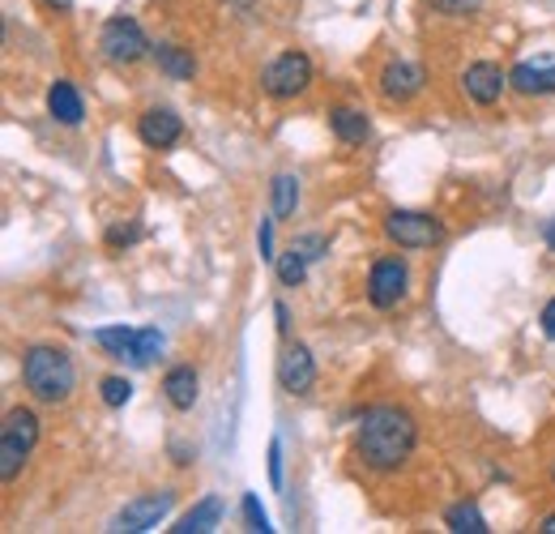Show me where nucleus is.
<instances>
[{"label": "nucleus", "mask_w": 555, "mask_h": 534, "mask_svg": "<svg viewBox=\"0 0 555 534\" xmlns=\"http://www.w3.org/2000/svg\"><path fill=\"white\" fill-rule=\"evenodd\" d=\"M418 423L402 406H367L354 432V454L372 470H398L415 454Z\"/></svg>", "instance_id": "1"}, {"label": "nucleus", "mask_w": 555, "mask_h": 534, "mask_svg": "<svg viewBox=\"0 0 555 534\" xmlns=\"http://www.w3.org/2000/svg\"><path fill=\"white\" fill-rule=\"evenodd\" d=\"M539 531H543V534H555V513L547 518V522H543V526H539Z\"/></svg>", "instance_id": "33"}, {"label": "nucleus", "mask_w": 555, "mask_h": 534, "mask_svg": "<svg viewBox=\"0 0 555 534\" xmlns=\"http://www.w3.org/2000/svg\"><path fill=\"white\" fill-rule=\"evenodd\" d=\"M48 4H52V9H69L73 0H48Z\"/></svg>", "instance_id": "35"}, {"label": "nucleus", "mask_w": 555, "mask_h": 534, "mask_svg": "<svg viewBox=\"0 0 555 534\" xmlns=\"http://www.w3.org/2000/svg\"><path fill=\"white\" fill-rule=\"evenodd\" d=\"M274 269H278V282H282V287H304V278H308V257H304L299 249H291V253L278 257Z\"/></svg>", "instance_id": "21"}, {"label": "nucleus", "mask_w": 555, "mask_h": 534, "mask_svg": "<svg viewBox=\"0 0 555 534\" xmlns=\"http://www.w3.org/2000/svg\"><path fill=\"white\" fill-rule=\"evenodd\" d=\"M244 518H248V531H274V526H270V518H266V509H261V500H257V496H253V492H248V496H244Z\"/></svg>", "instance_id": "25"}, {"label": "nucleus", "mask_w": 555, "mask_h": 534, "mask_svg": "<svg viewBox=\"0 0 555 534\" xmlns=\"http://www.w3.org/2000/svg\"><path fill=\"white\" fill-rule=\"evenodd\" d=\"M278 385L291 394V398H304V394H312V385H317V359H312V351L308 346H286L282 355H278Z\"/></svg>", "instance_id": "8"}, {"label": "nucleus", "mask_w": 555, "mask_h": 534, "mask_svg": "<svg viewBox=\"0 0 555 534\" xmlns=\"http://www.w3.org/2000/svg\"><path fill=\"white\" fill-rule=\"evenodd\" d=\"M274 317H278V330L286 334V330H291V313H286V304H274Z\"/></svg>", "instance_id": "32"}, {"label": "nucleus", "mask_w": 555, "mask_h": 534, "mask_svg": "<svg viewBox=\"0 0 555 534\" xmlns=\"http://www.w3.org/2000/svg\"><path fill=\"white\" fill-rule=\"evenodd\" d=\"M539 321H543V334L555 342V300L547 304V308H543V317H539Z\"/></svg>", "instance_id": "31"}, {"label": "nucleus", "mask_w": 555, "mask_h": 534, "mask_svg": "<svg viewBox=\"0 0 555 534\" xmlns=\"http://www.w3.org/2000/svg\"><path fill=\"white\" fill-rule=\"evenodd\" d=\"M48 112L61 120V125H69L77 129L81 125V116H86V107H81V94H77V86L73 81H52V90H48Z\"/></svg>", "instance_id": "14"}, {"label": "nucleus", "mask_w": 555, "mask_h": 534, "mask_svg": "<svg viewBox=\"0 0 555 534\" xmlns=\"http://www.w3.org/2000/svg\"><path fill=\"white\" fill-rule=\"evenodd\" d=\"M257 249H261V257H266V262H278V253H274V218H266V223H261V231H257Z\"/></svg>", "instance_id": "28"}, {"label": "nucleus", "mask_w": 555, "mask_h": 534, "mask_svg": "<svg viewBox=\"0 0 555 534\" xmlns=\"http://www.w3.org/2000/svg\"><path fill=\"white\" fill-rule=\"evenodd\" d=\"M99 48H103V56L112 65H138L141 56L150 52V39H145V30L133 17H112L103 26V35H99Z\"/></svg>", "instance_id": "6"}, {"label": "nucleus", "mask_w": 555, "mask_h": 534, "mask_svg": "<svg viewBox=\"0 0 555 534\" xmlns=\"http://www.w3.org/2000/svg\"><path fill=\"white\" fill-rule=\"evenodd\" d=\"M444 526L457 534H487V518L479 513V505H470V500H462V505H453L449 513H444Z\"/></svg>", "instance_id": "20"}, {"label": "nucleus", "mask_w": 555, "mask_h": 534, "mask_svg": "<svg viewBox=\"0 0 555 534\" xmlns=\"http://www.w3.org/2000/svg\"><path fill=\"white\" fill-rule=\"evenodd\" d=\"M270 483L282 487V445L278 441H270Z\"/></svg>", "instance_id": "30"}, {"label": "nucleus", "mask_w": 555, "mask_h": 534, "mask_svg": "<svg viewBox=\"0 0 555 534\" xmlns=\"http://www.w3.org/2000/svg\"><path fill=\"white\" fill-rule=\"evenodd\" d=\"M171 505H176V492H154V496H138V500H129L125 509H120V518H116V526L112 531H154L167 513H171Z\"/></svg>", "instance_id": "9"}, {"label": "nucleus", "mask_w": 555, "mask_h": 534, "mask_svg": "<svg viewBox=\"0 0 555 534\" xmlns=\"http://www.w3.org/2000/svg\"><path fill=\"white\" fill-rule=\"evenodd\" d=\"M197 368L193 364H176L167 377H163V398L171 402L176 410H193L197 406Z\"/></svg>", "instance_id": "13"}, {"label": "nucleus", "mask_w": 555, "mask_h": 534, "mask_svg": "<svg viewBox=\"0 0 555 534\" xmlns=\"http://www.w3.org/2000/svg\"><path fill=\"white\" fill-rule=\"evenodd\" d=\"M291 249H299L308 262H317V257H325V253H330V240H325V236H299Z\"/></svg>", "instance_id": "26"}, {"label": "nucleus", "mask_w": 555, "mask_h": 534, "mask_svg": "<svg viewBox=\"0 0 555 534\" xmlns=\"http://www.w3.org/2000/svg\"><path fill=\"white\" fill-rule=\"evenodd\" d=\"M138 137L150 150H171V145L184 137V120H180L171 107H150V112H141Z\"/></svg>", "instance_id": "11"}, {"label": "nucleus", "mask_w": 555, "mask_h": 534, "mask_svg": "<svg viewBox=\"0 0 555 534\" xmlns=\"http://www.w3.org/2000/svg\"><path fill=\"white\" fill-rule=\"evenodd\" d=\"M99 398L107 402L112 410H120V406H129V398H133V381H125V377H107V381L99 385Z\"/></svg>", "instance_id": "24"}, {"label": "nucleus", "mask_w": 555, "mask_h": 534, "mask_svg": "<svg viewBox=\"0 0 555 534\" xmlns=\"http://www.w3.org/2000/svg\"><path fill=\"white\" fill-rule=\"evenodd\" d=\"M141 240V227H112L107 231V244L112 249H129V244H138Z\"/></svg>", "instance_id": "29"}, {"label": "nucleus", "mask_w": 555, "mask_h": 534, "mask_svg": "<svg viewBox=\"0 0 555 534\" xmlns=\"http://www.w3.org/2000/svg\"><path fill=\"white\" fill-rule=\"evenodd\" d=\"M418 90H423V68L411 61H389L380 68V94L389 103H411Z\"/></svg>", "instance_id": "12"}, {"label": "nucleus", "mask_w": 555, "mask_h": 534, "mask_svg": "<svg viewBox=\"0 0 555 534\" xmlns=\"http://www.w3.org/2000/svg\"><path fill=\"white\" fill-rule=\"evenodd\" d=\"M547 249H552V253H555V223H552V227H547Z\"/></svg>", "instance_id": "34"}, {"label": "nucleus", "mask_w": 555, "mask_h": 534, "mask_svg": "<svg viewBox=\"0 0 555 534\" xmlns=\"http://www.w3.org/2000/svg\"><path fill=\"white\" fill-rule=\"evenodd\" d=\"M22 385L43 406L69 402L77 390V368H73L69 351L65 346H30L22 355Z\"/></svg>", "instance_id": "2"}, {"label": "nucleus", "mask_w": 555, "mask_h": 534, "mask_svg": "<svg viewBox=\"0 0 555 534\" xmlns=\"http://www.w3.org/2000/svg\"><path fill=\"white\" fill-rule=\"evenodd\" d=\"M508 86L517 94H555V65H530V61H521V65L508 73Z\"/></svg>", "instance_id": "15"}, {"label": "nucleus", "mask_w": 555, "mask_h": 534, "mask_svg": "<svg viewBox=\"0 0 555 534\" xmlns=\"http://www.w3.org/2000/svg\"><path fill=\"white\" fill-rule=\"evenodd\" d=\"M158 351H163V334H158L154 326H145V330H138V346H133V359H129V364H138V368H150Z\"/></svg>", "instance_id": "23"}, {"label": "nucleus", "mask_w": 555, "mask_h": 534, "mask_svg": "<svg viewBox=\"0 0 555 534\" xmlns=\"http://www.w3.org/2000/svg\"><path fill=\"white\" fill-rule=\"evenodd\" d=\"M154 56H158V68H163L167 77H176V81H193V73H197V61H193L184 48L158 43V48H154Z\"/></svg>", "instance_id": "19"}, {"label": "nucleus", "mask_w": 555, "mask_h": 534, "mask_svg": "<svg viewBox=\"0 0 555 534\" xmlns=\"http://www.w3.org/2000/svg\"><path fill=\"white\" fill-rule=\"evenodd\" d=\"M35 445H39V415L26 410V406H13L0 423V479L4 483L17 479V470L26 467Z\"/></svg>", "instance_id": "3"}, {"label": "nucleus", "mask_w": 555, "mask_h": 534, "mask_svg": "<svg viewBox=\"0 0 555 534\" xmlns=\"http://www.w3.org/2000/svg\"><path fill=\"white\" fill-rule=\"evenodd\" d=\"M218 518H222V500H218V496H206V500H202V505H193V509H189L171 531L176 534H206V531L218 526Z\"/></svg>", "instance_id": "16"}, {"label": "nucleus", "mask_w": 555, "mask_h": 534, "mask_svg": "<svg viewBox=\"0 0 555 534\" xmlns=\"http://www.w3.org/2000/svg\"><path fill=\"white\" fill-rule=\"evenodd\" d=\"M312 86V61L304 52H282L261 68V90L270 99H295Z\"/></svg>", "instance_id": "4"}, {"label": "nucleus", "mask_w": 555, "mask_h": 534, "mask_svg": "<svg viewBox=\"0 0 555 534\" xmlns=\"http://www.w3.org/2000/svg\"><path fill=\"white\" fill-rule=\"evenodd\" d=\"M462 86H466V94L479 107H491V103H500V94L508 86V73L495 65V61H475V65H466V73H462Z\"/></svg>", "instance_id": "10"}, {"label": "nucleus", "mask_w": 555, "mask_h": 534, "mask_svg": "<svg viewBox=\"0 0 555 534\" xmlns=\"http://www.w3.org/2000/svg\"><path fill=\"white\" fill-rule=\"evenodd\" d=\"M299 205V180L295 176H274V218H291Z\"/></svg>", "instance_id": "22"}, {"label": "nucleus", "mask_w": 555, "mask_h": 534, "mask_svg": "<svg viewBox=\"0 0 555 534\" xmlns=\"http://www.w3.org/2000/svg\"><path fill=\"white\" fill-rule=\"evenodd\" d=\"M436 13H449V17H466V13H475L479 9V0H427Z\"/></svg>", "instance_id": "27"}, {"label": "nucleus", "mask_w": 555, "mask_h": 534, "mask_svg": "<svg viewBox=\"0 0 555 534\" xmlns=\"http://www.w3.org/2000/svg\"><path fill=\"white\" fill-rule=\"evenodd\" d=\"M406 287H411V269L402 266L398 257H380L372 274H367V300L372 308H398L406 300Z\"/></svg>", "instance_id": "7"}, {"label": "nucleus", "mask_w": 555, "mask_h": 534, "mask_svg": "<svg viewBox=\"0 0 555 534\" xmlns=\"http://www.w3.org/2000/svg\"><path fill=\"white\" fill-rule=\"evenodd\" d=\"M330 129L343 145H363L367 141V116L354 112V107H334L330 112Z\"/></svg>", "instance_id": "17"}, {"label": "nucleus", "mask_w": 555, "mask_h": 534, "mask_svg": "<svg viewBox=\"0 0 555 534\" xmlns=\"http://www.w3.org/2000/svg\"><path fill=\"white\" fill-rule=\"evenodd\" d=\"M552 483H555V462H552Z\"/></svg>", "instance_id": "36"}, {"label": "nucleus", "mask_w": 555, "mask_h": 534, "mask_svg": "<svg viewBox=\"0 0 555 534\" xmlns=\"http://www.w3.org/2000/svg\"><path fill=\"white\" fill-rule=\"evenodd\" d=\"M94 342H99L112 359H133L138 330H129V326H103V330H94Z\"/></svg>", "instance_id": "18"}, {"label": "nucleus", "mask_w": 555, "mask_h": 534, "mask_svg": "<svg viewBox=\"0 0 555 534\" xmlns=\"http://www.w3.org/2000/svg\"><path fill=\"white\" fill-rule=\"evenodd\" d=\"M385 236L398 244V249H431L444 240V227L440 218L431 214H418V209H393L385 218Z\"/></svg>", "instance_id": "5"}]
</instances>
